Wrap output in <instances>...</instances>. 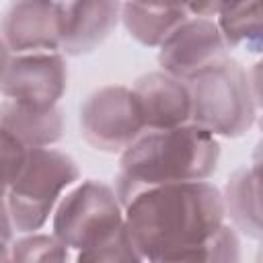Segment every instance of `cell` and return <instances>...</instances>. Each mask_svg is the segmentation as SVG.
<instances>
[{
  "mask_svg": "<svg viewBox=\"0 0 263 263\" xmlns=\"http://www.w3.org/2000/svg\"><path fill=\"white\" fill-rule=\"evenodd\" d=\"M125 228L142 261H238L236 228L222 191L208 181L140 191L125 205Z\"/></svg>",
  "mask_w": 263,
  "mask_h": 263,
  "instance_id": "6da1fadb",
  "label": "cell"
},
{
  "mask_svg": "<svg viewBox=\"0 0 263 263\" xmlns=\"http://www.w3.org/2000/svg\"><path fill=\"white\" fill-rule=\"evenodd\" d=\"M220 160L214 134L195 123L144 129L119 156L115 193L125 205L140 191L185 181H205Z\"/></svg>",
  "mask_w": 263,
  "mask_h": 263,
  "instance_id": "7a4b0ae2",
  "label": "cell"
},
{
  "mask_svg": "<svg viewBox=\"0 0 263 263\" xmlns=\"http://www.w3.org/2000/svg\"><path fill=\"white\" fill-rule=\"evenodd\" d=\"M191 123L220 138H238L257 121L251 76L232 58H222L187 78Z\"/></svg>",
  "mask_w": 263,
  "mask_h": 263,
  "instance_id": "3957f363",
  "label": "cell"
},
{
  "mask_svg": "<svg viewBox=\"0 0 263 263\" xmlns=\"http://www.w3.org/2000/svg\"><path fill=\"white\" fill-rule=\"evenodd\" d=\"M78 179V164L66 152L49 146L29 148L18 175L4 187L2 210L8 212L16 232H35L49 220L64 193Z\"/></svg>",
  "mask_w": 263,
  "mask_h": 263,
  "instance_id": "277c9868",
  "label": "cell"
},
{
  "mask_svg": "<svg viewBox=\"0 0 263 263\" xmlns=\"http://www.w3.org/2000/svg\"><path fill=\"white\" fill-rule=\"evenodd\" d=\"M125 226V210L115 193L101 181L88 179L72 185L53 212V234L76 255L99 249Z\"/></svg>",
  "mask_w": 263,
  "mask_h": 263,
  "instance_id": "5b68a950",
  "label": "cell"
},
{
  "mask_svg": "<svg viewBox=\"0 0 263 263\" xmlns=\"http://www.w3.org/2000/svg\"><path fill=\"white\" fill-rule=\"evenodd\" d=\"M146 129L134 90L109 84L90 92L80 105V132L86 144L107 154H121Z\"/></svg>",
  "mask_w": 263,
  "mask_h": 263,
  "instance_id": "8992f818",
  "label": "cell"
},
{
  "mask_svg": "<svg viewBox=\"0 0 263 263\" xmlns=\"http://www.w3.org/2000/svg\"><path fill=\"white\" fill-rule=\"evenodd\" d=\"M68 86V64L64 51L4 53L2 95L23 107L47 111Z\"/></svg>",
  "mask_w": 263,
  "mask_h": 263,
  "instance_id": "52a82bcc",
  "label": "cell"
},
{
  "mask_svg": "<svg viewBox=\"0 0 263 263\" xmlns=\"http://www.w3.org/2000/svg\"><path fill=\"white\" fill-rule=\"evenodd\" d=\"M228 43L212 16H187L158 47V64L164 72L187 80L205 66L226 58Z\"/></svg>",
  "mask_w": 263,
  "mask_h": 263,
  "instance_id": "ba28073f",
  "label": "cell"
},
{
  "mask_svg": "<svg viewBox=\"0 0 263 263\" xmlns=\"http://www.w3.org/2000/svg\"><path fill=\"white\" fill-rule=\"evenodd\" d=\"M4 53L62 51L58 0H12L2 16Z\"/></svg>",
  "mask_w": 263,
  "mask_h": 263,
  "instance_id": "9c48e42d",
  "label": "cell"
},
{
  "mask_svg": "<svg viewBox=\"0 0 263 263\" xmlns=\"http://www.w3.org/2000/svg\"><path fill=\"white\" fill-rule=\"evenodd\" d=\"M121 0H58L62 18V51L92 53L121 21Z\"/></svg>",
  "mask_w": 263,
  "mask_h": 263,
  "instance_id": "30bf717a",
  "label": "cell"
},
{
  "mask_svg": "<svg viewBox=\"0 0 263 263\" xmlns=\"http://www.w3.org/2000/svg\"><path fill=\"white\" fill-rule=\"evenodd\" d=\"M146 129H168L191 123V92L187 80L164 70L140 76L134 86Z\"/></svg>",
  "mask_w": 263,
  "mask_h": 263,
  "instance_id": "8fae6325",
  "label": "cell"
},
{
  "mask_svg": "<svg viewBox=\"0 0 263 263\" xmlns=\"http://www.w3.org/2000/svg\"><path fill=\"white\" fill-rule=\"evenodd\" d=\"M222 195L232 226L251 238L263 240V181L249 166L238 168L228 179Z\"/></svg>",
  "mask_w": 263,
  "mask_h": 263,
  "instance_id": "7c38bea8",
  "label": "cell"
},
{
  "mask_svg": "<svg viewBox=\"0 0 263 263\" xmlns=\"http://www.w3.org/2000/svg\"><path fill=\"white\" fill-rule=\"evenodd\" d=\"M0 121L4 132L12 134L29 148L51 146L64 136V117L60 107L37 111L4 99L0 107Z\"/></svg>",
  "mask_w": 263,
  "mask_h": 263,
  "instance_id": "4fadbf2b",
  "label": "cell"
},
{
  "mask_svg": "<svg viewBox=\"0 0 263 263\" xmlns=\"http://www.w3.org/2000/svg\"><path fill=\"white\" fill-rule=\"evenodd\" d=\"M187 16L191 14L185 8L154 6L140 0H123L121 4V23L125 31L144 47H160Z\"/></svg>",
  "mask_w": 263,
  "mask_h": 263,
  "instance_id": "5bb4252c",
  "label": "cell"
},
{
  "mask_svg": "<svg viewBox=\"0 0 263 263\" xmlns=\"http://www.w3.org/2000/svg\"><path fill=\"white\" fill-rule=\"evenodd\" d=\"M216 21L228 47L263 53V0H240Z\"/></svg>",
  "mask_w": 263,
  "mask_h": 263,
  "instance_id": "9a60e30c",
  "label": "cell"
},
{
  "mask_svg": "<svg viewBox=\"0 0 263 263\" xmlns=\"http://www.w3.org/2000/svg\"><path fill=\"white\" fill-rule=\"evenodd\" d=\"M4 261H66L70 259V249L55 234H27L14 238L8 247Z\"/></svg>",
  "mask_w": 263,
  "mask_h": 263,
  "instance_id": "2e32d148",
  "label": "cell"
},
{
  "mask_svg": "<svg viewBox=\"0 0 263 263\" xmlns=\"http://www.w3.org/2000/svg\"><path fill=\"white\" fill-rule=\"evenodd\" d=\"M76 261H142V255L134 247L127 228L123 226L111 240H107L99 249L76 255Z\"/></svg>",
  "mask_w": 263,
  "mask_h": 263,
  "instance_id": "e0dca14e",
  "label": "cell"
},
{
  "mask_svg": "<svg viewBox=\"0 0 263 263\" xmlns=\"http://www.w3.org/2000/svg\"><path fill=\"white\" fill-rule=\"evenodd\" d=\"M27 154H29V146H25L12 134L2 129V177H4V187H8L14 181V177L18 175L21 166L27 160Z\"/></svg>",
  "mask_w": 263,
  "mask_h": 263,
  "instance_id": "ac0fdd59",
  "label": "cell"
},
{
  "mask_svg": "<svg viewBox=\"0 0 263 263\" xmlns=\"http://www.w3.org/2000/svg\"><path fill=\"white\" fill-rule=\"evenodd\" d=\"M251 84H253V92H255V101H257V107L263 109V53H261V60L253 66L251 70Z\"/></svg>",
  "mask_w": 263,
  "mask_h": 263,
  "instance_id": "d6986e66",
  "label": "cell"
},
{
  "mask_svg": "<svg viewBox=\"0 0 263 263\" xmlns=\"http://www.w3.org/2000/svg\"><path fill=\"white\" fill-rule=\"evenodd\" d=\"M249 168L253 171V175H255L257 179L263 181V138L257 142V146H255V150H253L251 166H249Z\"/></svg>",
  "mask_w": 263,
  "mask_h": 263,
  "instance_id": "ffe728a7",
  "label": "cell"
},
{
  "mask_svg": "<svg viewBox=\"0 0 263 263\" xmlns=\"http://www.w3.org/2000/svg\"><path fill=\"white\" fill-rule=\"evenodd\" d=\"M257 125H259V129L263 132V109H261V113H257V121H255Z\"/></svg>",
  "mask_w": 263,
  "mask_h": 263,
  "instance_id": "44dd1931",
  "label": "cell"
}]
</instances>
